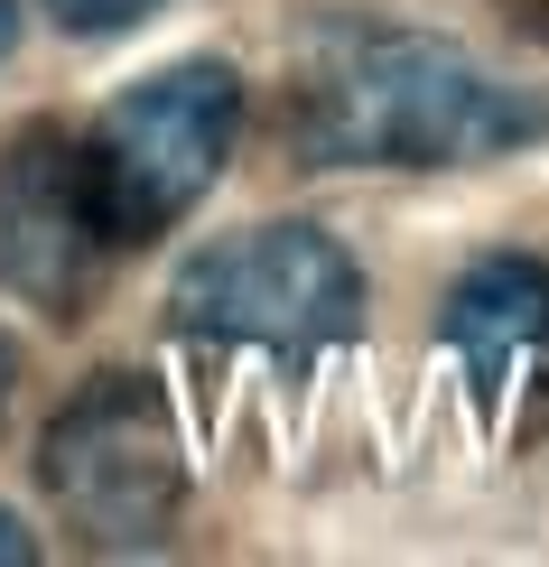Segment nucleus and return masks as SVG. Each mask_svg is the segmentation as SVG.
<instances>
[{"label":"nucleus","mask_w":549,"mask_h":567,"mask_svg":"<svg viewBox=\"0 0 549 567\" xmlns=\"http://www.w3.org/2000/svg\"><path fill=\"white\" fill-rule=\"evenodd\" d=\"M233 140H243V75L224 56H177L131 93H112L103 122L75 131L84 150V196L103 215L112 251H140L177 233L214 196Z\"/></svg>","instance_id":"nucleus-2"},{"label":"nucleus","mask_w":549,"mask_h":567,"mask_svg":"<svg viewBox=\"0 0 549 567\" xmlns=\"http://www.w3.org/2000/svg\"><path fill=\"white\" fill-rule=\"evenodd\" d=\"M307 168H475L549 140V93L428 29H317L279 112Z\"/></svg>","instance_id":"nucleus-1"},{"label":"nucleus","mask_w":549,"mask_h":567,"mask_svg":"<svg viewBox=\"0 0 549 567\" xmlns=\"http://www.w3.org/2000/svg\"><path fill=\"white\" fill-rule=\"evenodd\" d=\"M38 493L84 549H159L186 512V429L150 372H93L38 437Z\"/></svg>","instance_id":"nucleus-3"},{"label":"nucleus","mask_w":549,"mask_h":567,"mask_svg":"<svg viewBox=\"0 0 549 567\" xmlns=\"http://www.w3.org/2000/svg\"><path fill=\"white\" fill-rule=\"evenodd\" d=\"M447 344L475 372V391H504L531 353H549V270L531 251H485L447 289Z\"/></svg>","instance_id":"nucleus-6"},{"label":"nucleus","mask_w":549,"mask_h":567,"mask_svg":"<svg viewBox=\"0 0 549 567\" xmlns=\"http://www.w3.org/2000/svg\"><path fill=\"white\" fill-rule=\"evenodd\" d=\"M38 558V539L19 530V512H0V567H29Z\"/></svg>","instance_id":"nucleus-8"},{"label":"nucleus","mask_w":549,"mask_h":567,"mask_svg":"<svg viewBox=\"0 0 549 567\" xmlns=\"http://www.w3.org/2000/svg\"><path fill=\"white\" fill-rule=\"evenodd\" d=\"M112 270V233L84 196V150L75 131L38 122L0 150V289L47 307V317H84Z\"/></svg>","instance_id":"nucleus-5"},{"label":"nucleus","mask_w":549,"mask_h":567,"mask_svg":"<svg viewBox=\"0 0 549 567\" xmlns=\"http://www.w3.org/2000/svg\"><path fill=\"white\" fill-rule=\"evenodd\" d=\"M47 19H57L65 38H122V29H140L150 10H169V0H38Z\"/></svg>","instance_id":"nucleus-7"},{"label":"nucleus","mask_w":549,"mask_h":567,"mask_svg":"<svg viewBox=\"0 0 549 567\" xmlns=\"http://www.w3.org/2000/svg\"><path fill=\"white\" fill-rule=\"evenodd\" d=\"M177 336L261 344V353H336L364 336V261L326 224H243L224 243L186 251L169 289Z\"/></svg>","instance_id":"nucleus-4"},{"label":"nucleus","mask_w":549,"mask_h":567,"mask_svg":"<svg viewBox=\"0 0 549 567\" xmlns=\"http://www.w3.org/2000/svg\"><path fill=\"white\" fill-rule=\"evenodd\" d=\"M10 47H19V10L0 0V65H10Z\"/></svg>","instance_id":"nucleus-10"},{"label":"nucleus","mask_w":549,"mask_h":567,"mask_svg":"<svg viewBox=\"0 0 549 567\" xmlns=\"http://www.w3.org/2000/svg\"><path fill=\"white\" fill-rule=\"evenodd\" d=\"M10 400H19V344L0 336V419H10Z\"/></svg>","instance_id":"nucleus-9"}]
</instances>
